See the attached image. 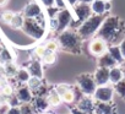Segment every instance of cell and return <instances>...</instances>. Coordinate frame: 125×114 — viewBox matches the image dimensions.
<instances>
[{
    "instance_id": "f546056e",
    "label": "cell",
    "mask_w": 125,
    "mask_h": 114,
    "mask_svg": "<svg viewBox=\"0 0 125 114\" xmlns=\"http://www.w3.org/2000/svg\"><path fill=\"white\" fill-rule=\"evenodd\" d=\"M6 114H21L20 107H10V109L8 110Z\"/></svg>"
},
{
    "instance_id": "e575fe53",
    "label": "cell",
    "mask_w": 125,
    "mask_h": 114,
    "mask_svg": "<svg viewBox=\"0 0 125 114\" xmlns=\"http://www.w3.org/2000/svg\"><path fill=\"white\" fill-rule=\"evenodd\" d=\"M69 1H70L71 4H74V3H75V0H69Z\"/></svg>"
},
{
    "instance_id": "1f68e13d",
    "label": "cell",
    "mask_w": 125,
    "mask_h": 114,
    "mask_svg": "<svg viewBox=\"0 0 125 114\" xmlns=\"http://www.w3.org/2000/svg\"><path fill=\"white\" fill-rule=\"evenodd\" d=\"M71 114H87V113L83 112V110H81V109H79L77 107H75V108L71 109Z\"/></svg>"
},
{
    "instance_id": "6da1fadb",
    "label": "cell",
    "mask_w": 125,
    "mask_h": 114,
    "mask_svg": "<svg viewBox=\"0 0 125 114\" xmlns=\"http://www.w3.org/2000/svg\"><path fill=\"white\" fill-rule=\"evenodd\" d=\"M77 85L79 88L82 91V93H85L86 96H91L96 92L97 85L94 81V76L90 75V74H82L77 77Z\"/></svg>"
},
{
    "instance_id": "83f0119b",
    "label": "cell",
    "mask_w": 125,
    "mask_h": 114,
    "mask_svg": "<svg viewBox=\"0 0 125 114\" xmlns=\"http://www.w3.org/2000/svg\"><path fill=\"white\" fill-rule=\"evenodd\" d=\"M33 53H34V55L37 56V58H41V59H42L43 56H44V54L47 53V49H45L44 45H38V47L34 48Z\"/></svg>"
},
{
    "instance_id": "4fadbf2b",
    "label": "cell",
    "mask_w": 125,
    "mask_h": 114,
    "mask_svg": "<svg viewBox=\"0 0 125 114\" xmlns=\"http://www.w3.org/2000/svg\"><path fill=\"white\" fill-rule=\"evenodd\" d=\"M27 86L30 87V90L32 91V93H33V92L38 93V92L41 91V88L43 87V85H42V79L36 77V76H31L30 80H28V82H27Z\"/></svg>"
},
{
    "instance_id": "7a4b0ae2",
    "label": "cell",
    "mask_w": 125,
    "mask_h": 114,
    "mask_svg": "<svg viewBox=\"0 0 125 114\" xmlns=\"http://www.w3.org/2000/svg\"><path fill=\"white\" fill-rule=\"evenodd\" d=\"M94 98L97 102H103V103H110L114 96V88L104 85V86H98L96 88V92L93 93Z\"/></svg>"
},
{
    "instance_id": "4dcf8cb0",
    "label": "cell",
    "mask_w": 125,
    "mask_h": 114,
    "mask_svg": "<svg viewBox=\"0 0 125 114\" xmlns=\"http://www.w3.org/2000/svg\"><path fill=\"white\" fill-rule=\"evenodd\" d=\"M9 109H10V105H9L8 103L1 104V107H0V114H6Z\"/></svg>"
},
{
    "instance_id": "5bb4252c",
    "label": "cell",
    "mask_w": 125,
    "mask_h": 114,
    "mask_svg": "<svg viewBox=\"0 0 125 114\" xmlns=\"http://www.w3.org/2000/svg\"><path fill=\"white\" fill-rule=\"evenodd\" d=\"M3 70H4V75L5 76H8V77H15V75H16V73H17V66L12 63V62H10V63H6V64H4L3 65Z\"/></svg>"
},
{
    "instance_id": "ffe728a7",
    "label": "cell",
    "mask_w": 125,
    "mask_h": 114,
    "mask_svg": "<svg viewBox=\"0 0 125 114\" xmlns=\"http://www.w3.org/2000/svg\"><path fill=\"white\" fill-rule=\"evenodd\" d=\"M10 62H12L11 54L9 53L8 49H4V48H3V50L0 52V65H4V64L10 63Z\"/></svg>"
},
{
    "instance_id": "7c38bea8",
    "label": "cell",
    "mask_w": 125,
    "mask_h": 114,
    "mask_svg": "<svg viewBox=\"0 0 125 114\" xmlns=\"http://www.w3.org/2000/svg\"><path fill=\"white\" fill-rule=\"evenodd\" d=\"M31 74V76H36V77H39L42 79L43 77V70H42V65L38 60H34L30 64L28 69H27Z\"/></svg>"
},
{
    "instance_id": "74e56055",
    "label": "cell",
    "mask_w": 125,
    "mask_h": 114,
    "mask_svg": "<svg viewBox=\"0 0 125 114\" xmlns=\"http://www.w3.org/2000/svg\"><path fill=\"white\" fill-rule=\"evenodd\" d=\"M1 50H3V48H1V47H0V52H1Z\"/></svg>"
},
{
    "instance_id": "52a82bcc",
    "label": "cell",
    "mask_w": 125,
    "mask_h": 114,
    "mask_svg": "<svg viewBox=\"0 0 125 114\" xmlns=\"http://www.w3.org/2000/svg\"><path fill=\"white\" fill-rule=\"evenodd\" d=\"M94 114H114V108L110 103L97 102L94 104Z\"/></svg>"
},
{
    "instance_id": "44dd1931",
    "label": "cell",
    "mask_w": 125,
    "mask_h": 114,
    "mask_svg": "<svg viewBox=\"0 0 125 114\" xmlns=\"http://www.w3.org/2000/svg\"><path fill=\"white\" fill-rule=\"evenodd\" d=\"M20 110H21V114H34L36 113L34 108L30 103H21Z\"/></svg>"
},
{
    "instance_id": "2e32d148",
    "label": "cell",
    "mask_w": 125,
    "mask_h": 114,
    "mask_svg": "<svg viewBox=\"0 0 125 114\" xmlns=\"http://www.w3.org/2000/svg\"><path fill=\"white\" fill-rule=\"evenodd\" d=\"M75 98H76V94H75V91H74L73 87L69 88L65 93H62V94H61V99H62V102L66 103V104H71V103H74V102H75Z\"/></svg>"
},
{
    "instance_id": "d6a6232c",
    "label": "cell",
    "mask_w": 125,
    "mask_h": 114,
    "mask_svg": "<svg viewBox=\"0 0 125 114\" xmlns=\"http://www.w3.org/2000/svg\"><path fill=\"white\" fill-rule=\"evenodd\" d=\"M120 52H121L123 58L125 59V42H123V44H121V47H120Z\"/></svg>"
},
{
    "instance_id": "9a60e30c",
    "label": "cell",
    "mask_w": 125,
    "mask_h": 114,
    "mask_svg": "<svg viewBox=\"0 0 125 114\" xmlns=\"http://www.w3.org/2000/svg\"><path fill=\"white\" fill-rule=\"evenodd\" d=\"M30 77H31V74H30V71L27 69H19L16 75H15V79L20 83H27Z\"/></svg>"
},
{
    "instance_id": "d590c367",
    "label": "cell",
    "mask_w": 125,
    "mask_h": 114,
    "mask_svg": "<svg viewBox=\"0 0 125 114\" xmlns=\"http://www.w3.org/2000/svg\"><path fill=\"white\" fill-rule=\"evenodd\" d=\"M124 70V80H125V69H123Z\"/></svg>"
},
{
    "instance_id": "5b68a950",
    "label": "cell",
    "mask_w": 125,
    "mask_h": 114,
    "mask_svg": "<svg viewBox=\"0 0 125 114\" xmlns=\"http://www.w3.org/2000/svg\"><path fill=\"white\" fill-rule=\"evenodd\" d=\"M15 94H16V97L19 98V101L21 103H30L32 101V98H33V93H32V91L30 90V87L27 85L26 86L25 85L20 86L16 90Z\"/></svg>"
},
{
    "instance_id": "9c48e42d",
    "label": "cell",
    "mask_w": 125,
    "mask_h": 114,
    "mask_svg": "<svg viewBox=\"0 0 125 114\" xmlns=\"http://www.w3.org/2000/svg\"><path fill=\"white\" fill-rule=\"evenodd\" d=\"M47 101H48V103H49L50 107H56V105H59L62 102L61 96L56 92L55 88L48 91V93H47Z\"/></svg>"
},
{
    "instance_id": "8fae6325",
    "label": "cell",
    "mask_w": 125,
    "mask_h": 114,
    "mask_svg": "<svg viewBox=\"0 0 125 114\" xmlns=\"http://www.w3.org/2000/svg\"><path fill=\"white\" fill-rule=\"evenodd\" d=\"M99 66L101 68H114L116 66V62L113 59V56L109 54V53H105L101 56V59H99Z\"/></svg>"
},
{
    "instance_id": "ac0fdd59",
    "label": "cell",
    "mask_w": 125,
    "mask_h": 114,
    "mask_svg": "<svg viewBox=\"0 0 125 114\" xmlns=\"http://www.w3.org/2000/svg\"><path fill=\"white\" fill-rule=\"evenodd\" d=\"M105 6H107V4L104 1H102V0H96L92 4V10L96 14H102L103 11H105Z\"/></svg>"
},
{
    "instance_id": "f1b7e54d",
    "label": "cell",
    "mask_w": 125,
    "mask_h": 114,
    "mask_svg": "<svg viewBox=\"0 0 125 114\" xmlns=\"http://www.w3.org/2000/svg\"><path fill=\"white\" fill-rule=\"evenodd\" d=\"M69 88H71V86H69V85H65V83H60V85H58V86H55V90H56V92L61 96L62 93H65Z\"/></svg>"
},
{
    "instance_id": "ba28073f",
    "label": "cell",
    "mask_w": 125,
    "mask_h": 114,
    "mask_svg": "<svg viewBox=\"0 0 125 114\" xmlns=\"http://www.w3.org/2000/svg\"><path fill=\"white\" fill-rule=\"evenodd\" d=\"M32 107L34 108L36 112H44L49 107V103L47 101V97H44V96H37L33 99Z\"/></svg>"
},
{
    "instance_id": "603a6c76",
    "label": "cell",
    "mask_w": 125,
    "mask_h": 114,
    "mask_svg": "<svg viewBox=\"0 0 125 114\" xmlns=\"http://www.w3.org/2000/svg\"><path fill=\"white\" fill-rule=\"evenodd\" d=\"M23 23H25L23 19H22L21 16H19V15H15V17H14L12 21L10 22V26L14 27V28H19V27L23 26Z\"/></svg>"
},
{
    "instance_id": "e0dca14e",
    "label": "cell",
    "mask_w": 125,
    "mask_h": 114,
    "mask_svg": "<svg viewBox=\"0 0 125 114\" xmlns=\"http://www.w3.org/2000/svg\"><path fill=\"white\" fill-rule=\"evenodd\" d=\"M109 54L113 56V59L116 62V63H123L124 58H123V55H121V52H120V48L118 47H113L109 49Z\"/></svg>"
},
{
    "instance_id": "4316f807",
    "label": "cell",
    "mask_w": 125,
    "mask_h": 114,
    "mask_svg": "<svg viewBox=\"0 0 125 114\" xmlns=\"http://www.w3.org/2000/svg\"><path fill=\"white\" fill-rule=\"evenodd\" d=\"M45 49L48 50V52H53V53H55L56 50H58V48H59V44L56 43V41H48L47 43H45Z\"/></svg>"
},
{
    "instance_id": "7402d4cb",
    "label": "cell",
    "mask_w": 125,
    "mask_h": 114,
    "mask_svg": "<svg viewBox=\"0 0 125 114\" xmlns=\"http://www.w3.org/2000/svg\"><path fill=\"white\" fill-rule=\"evenodd\" d=\"M114 91H116L118 94H120L123 98H125V80H121L116 85H114Z\"/></svg>"
},
{
    "instance_id": "3957f363",
    "label": "cell",
    "mask_w": 125,
    "mask_h": 114,
    "mask_svg": "<svg viewBox=\"0 0 125 114\" xmlns=\"http://www.w3.org/2000/svg\"><path fill=\"white\" fill-rule=\"evenodd\" d=\"M108 50L107 48V43L104 39L102 38H94L91 43H90V52L94 55V56H102L103 54H105Z\"/></svg>"
},
{
    "instance_id": "d4e9b609",
    "label": "cell",
    "mask_w": 125,
    "mask_h": 114,
    "mask_svg": "<svg viewBox=\"0 0 125 114\" xmlns=\"http://www.w3.org/2000/svg\"><path fill=\"white\" fill-rule=\"evenodd\" d=\"M0 93H3V94L6 96V97H11L12 94H15V92H14V87H12L11 85L6 83L1 90H0Z\"/></svg>"
},
{
    "instance_id": "8992f818",
    "label": "cell",
    "mask_w": 125,
    "mask_h": 114,
    "mask_svg": "<svg viewBox=\"0 0 125 114\" xmlns=\"http://www.w3.org/2000/svg\"><path fill=\"white\" fill-rule=\"evenodd\" d=\"M121 80H124V70L123 69H120L119 66H114V68L109 69V82H112L113 85H116Z\"/></svg>"
},
{
    "instance_id": "484cf974",
    "label": "cell",
    "mask_w": 125,
    "mask_h": 114,
    "mask_svg": "<svg viewBox=\"0 0 125 114\" xmlns=\"http://www.w3.org/2000/svg\"><path fill=\"white\" fill-rule=\"evenodd\" d=\"M39 8L36 5V4H31V5H28V8L26 9V15L27 16H34V15H37L38 12H39V10H38Z\"/></svg>"
},
{
    "instance_id": "277c9868",
    "label": "cell",
    "mask_w": 125,
    "mask_h": 114,
    "mask_svg": "<svg viewBox=\"0 0 125 114\" xmlns=\"http://www.w3.org/2000/svg\"><path fill=\"white\" fill-rule=\"evenodd\" d=\"M94 81L97 87L98 86H104L109 82V69L108 68H98L94 73Z\"/></svg>"
},
{
    "instance_id": "8d00e7d4",
    "label": "cell",
    "mask_w": 125,
    "mask_h": 114,
    "mask_svg": "<svg viewBox=\"0 0 125 114\" xmlns=\"http://www.w3.org/2000/svg\"><path fill=\"white\" fill-rule=\"evenodd\" d=\"M1 104H3V103H1V101H0V107H1Z\"/></svg>"
},
{
    "instance_id": "30bf717a",
    "label": "cell",
    "mask_w": 125,
    "mask_h": 114,
    "mask_svg": "<svg viewBox=\"0 0 125 114\" xmlns=\"http://www.w3.org/2000/svg\"><path fill=\"white\" fill-rule=\"evenodd\" d=\"M94 104H96V103H94L90 97H83V98H81V101L77 103V108L81 109V110H83V112H86V113H88V112L94 110Z\"/></svg>"
},
{
    "instance_id": "d6986e66",
    "label": "cell",
    "mask_w": 125,
    "mask_h": 114,
    "mask_svg": "<svg viewBox=\"0 0 125 114\" xmlns=\"http://www.w3.org/2000/svg\"><path fill=\"white\" fill-rule=\"evenodd\" d=\"M42 60H43L44 64H47V65H52V64H54L55 60H56V55H55V53H53V52H48V50H47V53L44 54V56L42 58Z\"/></svg>"
},
{
    "instance_id": "cb8c5ba5",
    "label": "cell",
    "mask_w": 125,
    "mask_h": 114,
    "mask_svg": "<svg viewBox=\"0 0 125 114\" xmlns=\"http://www.w3.org/2000/svg\"><path fill=\"white\" fill-rule=\"evenodd\" d=\"M14 17H15V14H14L12 11H4V12L1 14V20H3V22H5V23H8V25H10V22L12 21Z\"/></svg>"
},
{
    "instance_id": "f35d334b",
    "label": "cell",
    "mask_w": 125,
    "mask_h": 114,
    "mask_svg": "<svg viewBox=\"0 0 125 114\" xmlns=\"http://www.w3.org/2000/svg\"><path fill=\"white\" fill-rule=\"evenodd\" d=\"M0 76H3V75H0Z\"/></svg>"
},
{
    "instance_id": "836d02e7",
    "label": "cell",
    "mask_w": 125,
    "mask_h": 114,
    "mask_svg": "<svg viewBox=\"0 0 125 114\" xmlns=\"http://www.w3.org/2000/svg\"><path fill=\"white\" fill-rule=\"evenodd\" d=\"M8 3V0H0V6H5Z\"/></svg>"
}]
</instances>
